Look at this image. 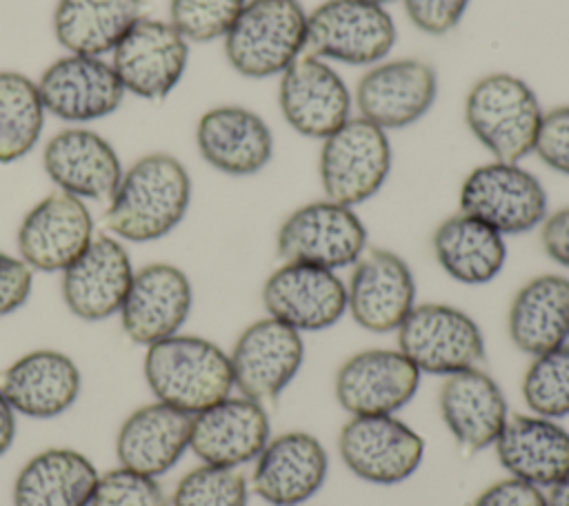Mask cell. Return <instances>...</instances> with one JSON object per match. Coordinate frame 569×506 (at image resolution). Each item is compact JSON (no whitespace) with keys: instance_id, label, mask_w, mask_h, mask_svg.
<instances>
[{"instance_id":"6da1fadb","label":"cell","mask_w":569,"mask_h":506,"mask_svg":"<svg viewBox=\"0 0 569 506\" xmlns=\"http://www.w3.org/2000/svg\"><path fill=\"white\" fill-rule=\"evenodd\" d=\"M191 204V178L171 153L153 151L138 158L109 198L107 229L124 242H156L169 235Z\"/></svg>"},{"instance_id":"7a4b0ae2","label":"cell","mask_w":569,"mask_h":506,"mask_svg":"<svg viewBox=\"0 0 569 506\" xmlns=\"http://www.w3.org/2000/svg\"><path fill=\"white\" fill-rule=\"evenodd\" d=\"M142 371L158 402L189 415L233 391L229 353L200 335L176 333L147 346Z\"/></svg>"},{"instance_id":"3957f363","label":"cell","mask_w":569,"mask_h":506,"mask_svg":"<svg viewBox=\"0 0 569 506\" xmlns=\"http://www.w3.org/2000/svg\"><path fill=\"white\" fill-rule=\"evenodd\" d=\"M542 104L527 80L507 71L478 78L462 104L469 133L489 151L491 160L520 162L533 151Z\"/></svg>"},{"instance_id":"277c9868","label":"cell","mask_w":569,"mask_h":506,"mask_svg":"<svg viewBox=\"0 0 569 506\" xmlns=\"http://www.w3.org/2000/svg\"><path fill=\"white\" fill-rule=\"evenodd\" d=\"M305 42L307 11L298 0H247L222 38L229 67L251 80L280 78Z\"/></svg>"},{"instance_id":"5b68a950","label":"cell","mask_w":569,"mask_h":506,"mask_svg":"<svg viewBox=\"0 0 569 506\" xmlns=\"http://www.w3.org/2000/svg\"><path fill=\"white\" fill-rule=\"evenodd\" d=\"M396 40L391 13L371 0H325L307 13L305 53L329 64L367 69L389 58Z\"/></svg>"},{"instance_id":"8992f818","label":"cell","mask_w":569,"mask_h":506,"mask_svg":"<svg viewBox=\"0 0 569 506\" xmlns=\"http://www.w3.org/2000/svg\"><path fill=\"white\" fill-rule=\"evenodd\" d=\"M389 133L362 115H351L320 140L318 178L325 198L358 206L371 200L391 171Z\"/></svg>"},{"instance_id":"52a82bcc","label":"cell","mask_w":569,"mask_h":506,"mask_svg":"<svg viewBox=\"0 0 569 506\" xmlns=\"http://www.w3.org/2000/svg\"><path fill=\"white\" fill-rule=\"evenodd\" d=\"M458 211L507 237L538 229L549 213V200L538 175L520 162L489 160L465 175Z\"/></svg>"},{"instance_id":"ba28073f","label":"cell","mask_w":569,"mask_h":506,"mask_svg":"<svg viewBox=\"0 0 569 506\" xmlns=\"http://www.w3.org/2000/svg\"><path fill=\"white\" fill-rule=\"evenodd\" d=\"M367 246L369 233L356 209L329 198L300 204L280 222L276 233V251L282 262L329 271L351 269Z\"/></svg>"},{"instance_id":"9c48e42d","label":"cell","mask_w":569,"mask_h":506,"mask_svg":"<svg viewBox=\"0 0 569 506\" xmlns=\"http://www.w3.org/2000/svg\"><path fill=\"white\" fill-rule=\"evenodd\" d=\"M398 351L427 375H453L480 366L485 337L478 322L445 302H418L396 331Z\"/></svg>"},{"instance_id":"30bf717a","label":"cell","mask_w":569,"mask_h":506,"mask_svg":"<svg viewBox=\"0 0 569 506\" xmlns=\"http://www.w3.org/2000/svg\"><path fill=\"white\" fill-rule=\"evenodd\" d=\"M338 453L358 479L393 486L420 468L425 439L396 415H351L338 433Z\"/></svg>"},{"instance_id":"8fae6325","label":"cell","mask_w":569,"mask_h":506,"mask_svg":"<svg viewBox=\"0 0 569 506\" xmlns=\"http://www.w3.org/2000/svg\"><path fill=\"white\" fill-rule=\"evenodd\" d=\"M438 98V73L420 58H385L365 69L353 89L358 115L389 131L420 122Z\"/></svg>"},{"instance_id":"7c38bea8","label":"cell","mask_w":569,"mask_h":506,"mask_svg":"<svg viewBox=\"0 0 569 506\" xmlns=\"http://www.w3.org/2000/svg\"><path fill=\"white\" fill-rule=\"evenodd\" d=\"M189 44L169 20L142 16L116 44L109 62L124 93L162 100L187 71Z\"/></svg>"},{"instance_id":"4fadbf2b","label":"cell","mask_w":569,"mask_h":506,"mask_svg":"<svg viewBox=\"0 0 569 506\" xmlns=\"http://www.w3.org/2000/svg\"><path fill=\"white\" fill-rule=\"evenodd\" d=\"M262 306L269 317L318 333L338 324L347 313V284L338 271L313 264L282 262L262 284Z\"/></svg>"},{"instance_id":"5bb4252c","label":"cell","mask_w":569,"mask_h":506,"mask_svg":"<svg viewBox=\"0 0 569 506\" xmlns=\"http://www.w3.org/2000/svg\"><path fill=\"white\" fill-rule=\"evenodd\" d=\"M233 388L260 404L278 399L305 362V340L296 328L260 317L236 337L229 353Z\"/></svg>"},{"instance_id":"9a60e30c","label":"cell","mask_w":569,"mask_h":506,"mask_svg":"<svg viewBox=\"0 0 569 506\" xmlns=\"http://www.w3.org/2000/svg\"><path fill=\"white\" fill-rule=\"evenodd\" d=\"M345 284L347 313L369 333H396L418 304L413 271L391 249L367 246Z\"/></svg>"},{"instance_id":"2e32d148","label":"cell","mask_w":569,"mask_h":506,"mask_svg":"<svg viewBox=\"0 0 569 506\" xmlns=\"http://www.w3.org/2000/svg\"><path fill=\"white\" fill-rule=\"evenodd\" d=\"M278 107L289 129L325 140L353 115V91L333 64L302 53L278 78Z\"/></svg>"},{"instance_id":"e0dca14e","label":"cell","mask_w":569,"mask_h":506,"mask_svg":"<svg viewBox=\"0 0 569 506\" xmlns=\"http://www.w3.org/2000/svg\"><path fill=\"white\" fill-rule=\"evenodd\" d=\"M93 217L84 204L64 191L36 202L16 235L18 255L31 271L62 273L93 240Z\"/></svg>"},{"instance_id":"ac0fdd59","label":"cell","mask_w":569,"mask_h":506,"mask_svg":"<svg viewBox=\"0 0 569 506\" xmlns=\"http://www.w3.org/2000/svg\"><path fill=\"white\" fill-rule=\"evenodd\" d=\"M36 82L47 113L71 124L102 120L124 98L111 62L98 55L67 53L44 67Z\"/></svg>"},{"instance_id":"d6986e66","label":"cell","mask_w":569,"mask_h":506,"mask_svg":"<svg viewBox=\"0 0 569 506\" xmlns=\"http://www.w3.org/2000/svg\"><path fill=\"white\" fill-rule=\"evenodd\" d=\"M420 388V371L398 348H365L336 371L333 393L349 415H396Z\"/></svg>"},{"instance_id":"ffe728a7","label":"cell","mask_w":569,"mask_h":506,"mask_svg":"<svg viewBox=\"0 0 569 506\" xmlns=\"http://www.w3.org/2000/svg\"><path fill=\"white\" fill-rule=\"evenodd\" d=\"M329 453L307 431H284L269 437L253 459L251 488L269 506H302L325 484Z\"/></svg>"},{"instance_id":"44dd1931","label":"cell","mask_w":569,"mask_h":506,"mask_svg":"<svg viewBox=\"0 0 569 506\" xmlns=\"http://www.w3.org/2000/svg\"><path fill=\"white\" fill-rule=\"evenodd\" d=\"M193 306V289L182 269L167 262H151L133 271L127 297L120 308L124 335L151 346L180 333Z\"/></svg>"},{"instance_id":"7402d4cb","label":"cell","mask_w":569,"mask_h":506,"mask_svg":"<svg viewBox=\"0 0 569 506\" xmlns=\"http://www.w3.org/2000/svg\"><path fill=\"white\" fill-rule=\"evenodd\" d=\"M269 437L264 404L244 395H227L191 415L189 451L202 464L240 468L260 455Z\"/></svg>"},{"instance_id":"603a6c76","label":"cell","mask_w":569,"mask_h":506,"mask_svg":"<svg viewBox=\"0 0 569 506\" xmlns=\"http://www.w3.org/2000/svg\"><path fill=\"white\" fill-rule=\"evenodd\" d=\"M200 158L231 178L260 173L273 158V133L267 120L242 104H218L196 122Z\"/></svg>"},{"instance_id":"cb8c5ba5","label":"cell","mask_w":569,"mask_h":506,"mask_svg":"<svg viewBox=\"0 0 569 506\" xmlns=\"http://www.w3.org/2000/svg\"><path fill=\"white\" fill-rule=\"evenodd\" d=\"M42 166L58 191L84 202H109L124 171L113 144L82 124L67 126L47 140Z\"/></svg>"},{"instance_id":"d4e9b609","label":"cell","mask_w":569,"mask_h":506,"mask_svg":"<svg viewBox=\"0 0 569 506\" xmlns=\"http://www.w3.org/2000/svg\"><path fill=\"white\" fill-rule=\"evenodd\" d=\"M133 277L129 251L113 235H96L87 251L62 271V300L84 320L100 322L118 315Z\"/></svg>"},{"instance_id":"484cf974","label":"cell","mask_w":569,"mask_h":506,"mask_svg":"<svg viewBox=\"0 0 569 506\" xmlns=\"http://www.w3.org/2000/svg\"><path fill=\"white\" fill-rule=\"evenodd\" d=\"M438 411L449 435L469 453L493 446L511 415L500 384L480 366L445 377Z\"/></svg>"},{"instance_id":"4316f807","label":"cell","mask_w":569,"mask_h":506,"mask_svg":"<svg viewBox=\"0 0 569 506\" xmlns=\"http://www.w3.org/2000/svg\"><path fill=\"white\" fill-rule=\"evenodd\" d=\"M493 451L509 477L542 490L569 475V431L560 419L533 413L509 415Z\"/></svg>"},{"instance_id":"83f0119b","label":"cell","mask_w":569,"mask_h":506,"mask_svg":"<svg viewBox=\"0 0 569 506\" xmlns=\"http://www.w3.org/2000/svg\"><path fill=\"white\" fill-rule=\"evenodd\" d=\"M0 388L18 415L53 419L78 399L80 371L69 355L53 348H36L2 373Z\"/></svg>"},{"instance_id":"f1b7e54d","label":"cell","mask_w":569,"mask_h":506,"mask_svg":"<svg viewBox=\"0 0 569 506\" xmlns=\"http://www.w3.org/2000/svg\"><path fill=\"white\" fill-rule=\"evenodd\" d=\"M189 435L191 415L156 399L122 422L116 435V457L124 468L160 477L180 462L189 448Z\"/></svg>"},{"instance_id":"f546056e","label":"cell","mask_w":569,"mask_h":506,"mask_svg":"<svg viewBox=\"0 0 569 506\" xmlns=\"http://www.w3.org/2000/svg\"><path fill=\"white\" fill-rule=\"evenodd\" d=\"M507 333L531 357L569 342V277L542 273L527 280L511 297Z\"/></svg>"},{"instance_id":"4dcf8cb0","label":"cell","mask_w":569,"mask_h":506,"mask_svg":"<svg viewBox=\"0 0 569 506\" xmlns=\"http://www.w3.org/2000/svg\"><path fill=\"white\" fill-rule=\"evenodd\" d=\"M431 249L440 269L467 286L489 284L507 264L505 235L462 211L436 226Z\"/></svg>"},{"instance_id":"1f68e13d","label":"cell","mask_w":569,"mask_h":506,"mask_svg":"<svg viewBox=\"0 0 569 506\" xmlns=\"http://www.w3.org/2000/svg\"><path fill=\"white\" fill-rule=\"evenodd\" d=\"M93 462L73 448H44L16 475L13 506H91L98 484Z\"/></svg>"},{"instance_id":"d6a6232c","label":"cell","mask_w":569,"mask_h":506,"mask_svg":"<svg viewBox=\"0 0 569 506\" xmlns=\"http://www.w3.org/2000/svg\"><path fill=\"white\" fill-rule=\"evenodd\" d=\"M138 18L142 0H58L51 29L67 53L104 58Z\"/></svg>"},{"instance_id":"836d02e7","label":"cell","mask_w":569,"mask_h":506,"mask_svg":"<svg viewBox=\"0 0 569 506\" xmlns=\"http://www.w3.org/2000/svg\"><path fill=\"white\" fill-rule=\"evenodd\" d=\"M47 109L38 82L11 69L0 71V164L22 160L38 144Z\"/></svg>"},{"instance_id":"e575fe53","label":"cell","mask_w":569,"mask_h":506,"mask_svg":"<svg viewBox=\"0 0 569 506\" xmlns=\"http://www.w3.org/2000/svg\"><path fill=\"white\" fill-rule=\"evenodd\" d=\"M520 393L529 413L551 419L569 417V342L531 357Z\"/></svg>"},{"instance_id":"d590c367","label":"cell","mask_w":569,"mask_h":506,"mask_svg":"<svg viewBox=\"0 0 569 506\" xmlns=\"http://www.w3.org/2000/svg\"><path fill=\"white\" fill-rule=\"evenodd\" d=\"M169 502L171 506H247L249 484L240 468L200 464L180 477Z\"/></svg>"},{"instance_id":"8d00e7d4","label":"cell","mask_w":569,"mask_h":506,"mask_svg":"<svg viewBox=\"0 0 569 506\" xmlns=\"http://www.w3.org/2000/svg\"><path fill=\"white\" fill-rule=\"evenodd\" d=\"M247 0H169V22L189 42L222 40Z\"/></svg>"},{"instance_id":"74e56055","label":"cell","mask_w":569,"mask_h":506,"mask_svg":"<svg viewBox=\"0 0 569 506\" xmlns=\"http://www.w3.org/2000/svg\"><path fill=\"white\" fill-rule=\"evenodd\" d=\"M91 506H171L156 477L116 466L98 475Z\"/></svg>"},{"instance_id":"f35d334b","label":"cell","mask_w":569,"mask_h":506,"mask_svg":"<svg viewBox=\"0 0 569 506\" xmlns=\"http://www.w3.org/2000/svg\"><path fill=\"white\" fill-rule=\"evenodd\" d=\"M531 153L551 171L569 175V104L545 109Z\"/></svg>"},{"instance_id":"ab89813d","label":"cell","mask_w":569,"mask_h":506,"mask_svg":"<svg viewBox=\"0 0 569 506\" xmlns=\"http://www.w3.org/2000/svg\"><path fill=\"white\" fill-rule=\"evenodd\" d=\"M409 22L427 36H447L467 13L471 0H402Z\"/></svg>"},{"instance_id":"60d3db41","label":"cell","mask_w":569,"mask_h":506,"mask_svg":"<svg viewBox=\"0 0 569 506\" xmlns=\"http://www.w3.org/2000/svg\"><path fill=\"white\" fill-rule=\"evenodd\" d=\"M33 271L16 255L0 251V317L16 313L31 295Z\"/></svg>"},{"instance_id":"b9f144b4","label":"cell","mask_w":569,"mask_h":506,"mask_svg":"<svg viewBox=\"0 0 569 506\" xmlns=\"http://www.w3.org/2000/svg\"><path fill=\"white\" fill-rule=\"evenodd\" d=\"M471 506H547L542 488L516 477H505L489 484Z\"/></svg>"},{"instance_id":"7bdbcfd3","label":"cell","mask_w":569,"mask_h":506,"mask_svg":"<svg viewBox=\"0 0 569 506\" xmlns=\"http://www.w3.org/2000/svg\"><path fill=\"white\" fill-rule=\"evenodd\" d=\"M540 229V244L549 260L569 269V206L547 213Z\"/></svg>"},{"instance_id":"ee69618b","label":"cell","mask_w":569,"mask_h":506,"mask_svg":"<svg viewBox=\"0 0 569 506\" xmlns=\"http://www.w3.org/2000/svg\"><path fill=\"white\" fill-rule=\"evenodd\" d=\"M16 439V411L0 388V457L11 448Z\"/></svg>"},{"instance_id":"f6af8a7d","label":"cell","mask_w":569,"mask_h":506,"mask_svg":"<svg viewBox=\"0 0 569 506\" xmlns=\"http://www.w3.org/2000/svg\"><path fill=\"white\" fill-rule=\"evenodd\" d=\"M547 506H569V475L547 488Z\"/></svg>"},{"instance_id":"bcb514c9","label":"cell","mask_w":569,"mask_h":506,"mask_svg":"<svg viewBox=\"0 0 569 506\" xmlns=\"http://www.w3.org/2000/svg\"><path fill=\"white\" fill-rule=\"evenodd\" d=\"M371 2H378V4H387V2H393V0H371Z\"/></svg>"}]
</instances>
